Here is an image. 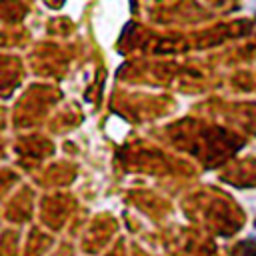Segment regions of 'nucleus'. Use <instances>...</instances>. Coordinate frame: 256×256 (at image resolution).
I'll return each mask as SVG.
<instances>
[]
</instances>
